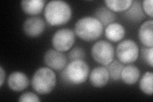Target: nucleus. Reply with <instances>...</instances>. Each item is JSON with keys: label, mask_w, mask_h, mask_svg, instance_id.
<instances>
[{"label": "nucleus", "mask_w": 153, "mask_h": 102, "mask_svg": "<svg viewBox=\"0 0 153 102\" xmlns=\"http://www.w3.org/2000/svg\"><path fill=\"white\" fill-rule=\"evenodd\" d=\"M56 76L54 71L49 67L38 68L31 79V86L35 92L40 95H48L55 88Z\"/></svg>", "instance_id": "obj_4"}, {"label": "nucleus", "mask_w": 153, "mask_h": 102, "mask_svg": "<svg viewBox=\"0 0 153 102\" xmlns=\"http://www.w3.org/2000/svg\"><path fill=\"white\" fill-rule=\"evenodd\" d=\"M72 16L70 4L61 0H53L47 3L44 8L46 22L52 26H58L68 22Z\"/></svg>", "instance_id": "obj_1"}, {"label": "nucleus", "mask_w": 153, "mask_h": 102, "mask_svg": "<svg viewBox=\"0 0 153 102\" xmlns=\"http://www.w3.org/2000/svg\"><path fill=\"white\" fill-rule=\"evenodd\" d=\"M142 59L147 65L153 67V48L143 47L141 48Z\"/></svg>", "instance_id": "obj_21"}, {"label": "nucleus", "mask_w": 153, "mask_h": 102, "mask_svg": "<svg viewBox=\"0 0 153 102\" xmlns=\"http://www.w3.org/2000/svg\"><path fill=\"white\" fill-rule=\"evenodd\" d=\"M75 34L69 28L58 30L52 36V45L57 51L64 52L69 51L74 45Z\"/></svg>", "instance_id": "obj_7"}, {"label": "nucleus", "mask_w": 153, "mask_h": 102, "mask_svg": "<svg viewBox=\"0 0 153 102\" xmlns=\"http://www.w3.org/2000/svg\"><path fill=\"white\" fill-rule=\"evenodd\" d=\"M140 77V71L138 67L133 65H128L124 66L121 79L124 84L133 85L136 84Z\"/></svg>", "instance_id": "obj_15"}, {"label": "nucleus", "mask_w": 153, "mask_h": 102, "mask_svg": "<svg viewBox=\"0 0 153 102\" xmlns=\"http://www.w3.org/2000/svg\"><path fill=\"white\" fill-rule=\"evenodd\" d=\"M85 56V51L82 48L79 47H76L73 48L68 53V57L71 61L83 60Z\"/></svg>", "instance_id": "obj_22"}, {"label": "nucleus", "mask_w": 153, "mask_h": 102, "mask_svg": "<svg viewBox=\"0 0 153 102\" xmlns=\"http://www.w3.org/2000/svg\"><path fill=\"white\" fill-rule=\"evenodd\" d=\"M106 66L108 71L110 79H111L114 81L121 79V73L124 68L122 63L116 60H114Z\"/></svg>", "instance_id": "obj_20"}, {"label": "nucleus", "mask_w": 153, "mask_h": 102, "mask_svg": "<svg viewBox=\"0 0 153 102\" xmlns=\"http://www.w3.org/2000/svg\"><path fill=\"white\" fill-rule=\"evenodd\" d=\"M132 0H105L106 7L115 12H124L130 7Z\"/></svg>", "instance_id": "obj_18"}, {"label": "nucleus", "mask_w": 153, "mask_h": 102, "mask_svg": "<svg viewBox=\"0 0 153 102\" xmlns=\"http://www.w3.org/2000/svg\"><path fill=\"white\" fill-rule=\"evenodd\" d=\"M44 61L48 67L55 70H62L67 64L65 54L54 48L45 52L44 56Z\"/></svg>", "instance_id": "obj_8"}, {"label": "nucleus", "mask_w": 153, "mask_h": 102, "mask_svg": "<svg viewBox=\"0 0 153 102\" xmlns=\"http://www.w3.org/2000/svg\"><path fill=\"white\" fill-rule=\"evenodd\" d=\"M74 33L81 40L91 42L97 40L102 35L103 26L94 17H84L75 23Z\"/></svg>", "instance_id": "obj_3"}, {"label": "nucleus", "mask_w": 153, "mask_h": 102, "mask_svg": "<svg viewBox=\"0 0 153 102\" xmlns=\"http://www.w3.org/2000/svg\"><path fill=\"white\" fill-rule=\"evenodd\" d=\"M146 15L143 10L140 1H133L130 7L124 12V17L134 22H139L146 18Z\"/></svg>", "instance_id": "obj_14"}, {"label": "nucleus", "mask_w": 153, "mask_h": 102, "mask_svg": "<svg viewBox=\"0 0 153 102\" xmlns=\"http://www.w3.org/2000/svg\"><path fill=\"white\" fill-rule=\"evenodd\" d=\"M143 10L145 14L151 18L153 17L152 10V0H144L142 3Z\"/></svg>", "instance_id": "obj_24"}, {"label": "nucleus", "mask_w": 153, "mask_h": 102, "mask_svg": "<svg viewBox=\"0 0 153 102\" xmlns=\"http://www.w3.org/2000/svg\"><path fill=\"white\" fill-rule=\"evenodd\" d=\"M110 76L106 67L98 66L93 68L89 75V80L91 85L97 88L106 86L109 81Z\"/></svg>", "instance_id": "obj_11"}, {"label": "nucleus", "mask_w": 153, "mask_h": 102, "mask_svg": "<svg viewBox=\"0 0 153 102\" xmlns=\"http://www.w3.org/2000/svg\"><path fill=\"white\" fill-rule=\"evenodd\" d=\"M45 23L39 17H31L24 22L22 30L25 35L30 38H36L44 33Z\"/></svg>", "instance_id": "obj_9"}, {"label": "nucleus", "mask_w": 153, "mask_h": 102, "mask_svg": "<svg viewBox=\"0 0 153 102\" xmlns=\"http://www.w3.org/2000/svg\"><path fill=\"white\" fill-rule=\"evenodd\" d=\"M90 68L87 63L83 60L71 61L61 73V78L68 85L78 86L87 80Z\"/></svg>", "instance_id": "obj_2"}, {"label": "nucleus", "mask_w": 153, "mask_h": 102, "mask_svg": "<svg viewBox=\"0 0 153 102\" xmlns=\"http://www.w3.org/2000/svg\"><path fill=\"white\" fill-rule=\"evenodd\" d=\"M21 8L26 14L36 16L40 14L44 9L45 4L44 0H24L21 3Z\"/></svg>", "instance_id": "obj_16"}, {"label": "nucleus", "mask_w": 153, "mask_h": 102, "mask_svg": "<svg viewBox=\"0 0 153 102\" xmlns=\"http://www.w3.org/2000/svg\"><path fill=\"white\" fill-rule=\"evenodd\" d=\"M139 48L137 43L131 39L121 42L116 50L117 59L123 64H131L135 63L139 56Z\"/></svg>", "instance_id": "obj_5"}, {"label": "nucleus", "mask_w": 153, "mask_h": 102, "mask_svg": "<svg viewBox=\"0 0 153 102\" xmlns=\"http://www.w3.org/2000/svg\"><path fill=\"white\" fill-rule=\"evenodd\" d=\"M114 48L107 41H98L91 48V56L93 60L103 66L109 65L114 60Z\"/></svg>", "instance_id": "obj_6"}, {"label": "nucleus", "mask_w": 153, "mask_h": 102, "mask_svg": "<svg viewBox=\"0 0 153 102\" xmlns=\"http://www.w3.org/2000/svg\"><path fill=\"white\" fill-rule=\"evenodd\" d=\"M0 86L1 87L4 84L6 77V73L1 66H0Z\"/></svg>", "instance_id": "obj_25"}, {"label": "nucleus", "mask_w": 153, "mask_h": 102, "mask_svg": "<svg viewBox=\"0 0 153 102\" xmlns=\"http://www.w3.org/2000/svg\"><path fill=\"white\" fill-rule=\"evenodd\" d=\"M18 101L20 102H39L40 100L36 94L31 92H26L19 96Z\"/></svg>", "instance_id": "obj_23"}, {"label": "nucleus", "mask_w": 153, "mask_h": 102, "mask_svg": "<svg viewBox=\"0 0 153 102\" xmlns=\"http://www.w3.org/2000/svg\"><path fill=\"white\" fill-rule=\"evenodd\" d=\"M153 74L152 72L147 71L142 75L139 81V88L143 93L151 96L153 93Z\"/></svg>", "instance_id": "obj_19"}, {"label": "nucleus", "mask_w": 153, "mask_h": 102, "mask_svg": "<svg viewBox=\"0 0 153 102\" xmlns=\"http://www.w3.org/2000/svg\"><path fill=\"white\" fill-rule=\"evenodd\" d=\"M138 38L143 47H153V21L150 19L143 22L138 30Z\"/></svg>", "instance_id": "obj_12"}, {"label": "nucleus", "mask_w": 153, "mask_h": 102, "mask_svg": "<svg viewBox=\"0 0 153 102\" xmlns=\"http://www.w3.org/2000/svg\"><path fill=\"white\" fill-rule=\"evenodd\" d=\"M126 34V30L121 24L112 22L106 26L105 35L107 39L112 42H117L123 40Z\"/></svg>", "instance_id": "obj_13"}, {"label": "nucleus", "mask_w": 153, "mask_h": 102, "mask_svg": "<svg viewBox=\"0 0 153 102\" xmlns=\"http://www.w3.org/2000/svg\"><path fill=\"white\" fill-rule=\"evenodd\" d=\"M8 87L16 92H20L26 89L30 85V80L23 72L16 71L11 73L7 79Z\"/></svg>", "instance_id": "obj_10"}, {"label": "nucleus", "mask_w": 153, "mask_h": 102, "mask_svg": "<svg viewBox=\"0 0 153 102\" xmlns=\"http://www.w3.org/2000/svg\"><path fill=\"white\" fill-rule=\"evenodd\" d=\"M94 17L101 22L103 27H106L116 20V14L107 7H100L95 10Z\"/></svg>", "instance_id": "obj_17"}]
</instances>
